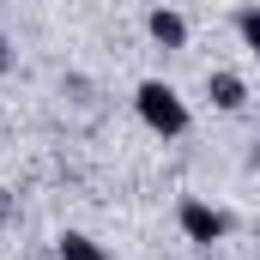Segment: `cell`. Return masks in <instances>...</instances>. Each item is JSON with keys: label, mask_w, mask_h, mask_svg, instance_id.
Instances as JSON below:
<instances>
[{"label": "cell", "mask_w": 260, "mask_h": 260, "mask_svg": "<svg viewBox=\"0 0 260 260\" xmlns=\"http://www.w3.org/2000/svg\"><path fill=\"white\" fill-rule=\"evenodd\" d=\"M55 260H109V248L97 236H85V230H61L55 236Z\"/></svg>", "instance_id": "cell-5"}, {"label": "cell", "mask_w": 260, "mask_h": 260, "mask_svg": "<svg viewBox=\"0 0 260 260\" xmlns=\"http://www.w3.org/2000/svg\"><path fill=\"white\" fill-rule=\"evenodd\" d=\"M206 97H212V109H224V115H242L254 91H248V79H242V73H230V67H212V73H206Z\"/></svg>", "instance_id": "cell-4"}, {"label": "cell", "mask_w": 260, "mask_h": 260, "mask_svg": "<svg viewBox=\"0 0 260 260\" xmlns=\"http://www.w3.org/2000/svg\"><path fill=\"white\" fill-rule=\"evenodd\" d=\"M176 230H182V242H194V248H218V242L230 236V212L212 206V200H200V194H182L176 200Z\"/></svg>", "instance_id": "cell-2"}, {"label": "cell", "mask_w": 260, "mask_h": 260, "mask_svg": "<svg viewBox=\"0 0 260 260\" xmlns=\"http://www.w3.org/2000/svg\"><path fill=\"white\" fill-rule=\"evenodd\" d=\"M12 67V49H6V30H0V73Z\"/></svg>", "instance_id": "cell-7"}, {"label": "cell", "mask_w": 260, "mask_h": 260, "mask_svg": "<svg viewBox=\"0 0 260 260\" xmlns=\"http://www.w3.org/2000/svg\"><path fill=\"white\" fill-rule=\"evenodd\" d=\"M145 37H151L164 55H176V49H188V18H182L170 0H157V6L145 12Z\"/></svg>", "instance_id": "cell-3"}, {"label": "cell", "mask_w": 260, "mask_h": 260, "mask_svg": "<svg viewBox=\"0 0 260 260\" xmlns=\"http://www.w3.org/2000/svg\"><path fill=\"white\" fill-rule=\"evenodd\" d=\"M230 24H236L242 49H248V55L260 61V6H254V0H248V6H236V18H230Z\"/></svg>", "instance_id": "cell-6"}, {"label": "cell", "mask_w": 260, "mask_h": 260, "mask_svg": "<svg viewBox=\"0 0 260 260\" xmlns=\"http://www.w3.org/2000/svg\"><path fill=\"white\" fill-rule=\"evenodd\" d=\"M133 109H139V121L157 139H182V133L194 127V109H188V97L170 79H139L133 85Z\"/></svg>", "instance_id": "cell-1"}]
</instances>
